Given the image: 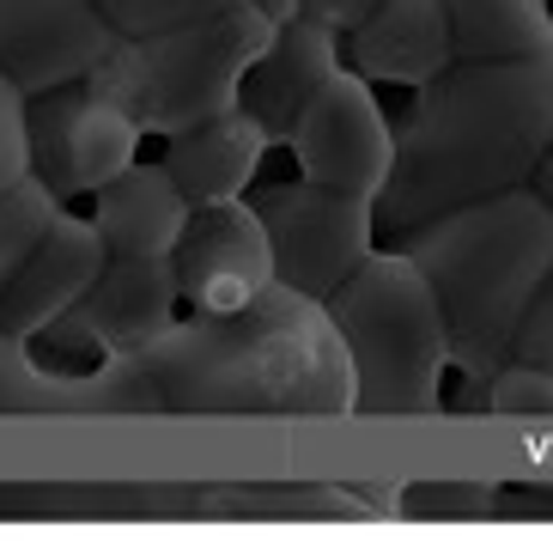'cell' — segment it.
<instances>
[{
  "mask_svg": "<svg viewBox=\"0 0 553 560\" xmlns=\"http://www.w3.org/2000/svg\"><path fill=\"white\" fill-rule=\"evenodd\" d=\"M529 189H536L541 201L553 208V140H548V153H541V165H536V177H529Z\"/></svg>",
  "mask_w": 553,
  "mask_h": 560,
  "instance_id": "26",
  "label": "cell"
},
{
  "mask_svg": "<svg viewBox=\"0 0 553 560\" xmlns=\"http://www.w3.org/2000/svg\"><path fill=\"white\" fill-rule=\"evenodd\" d=\"M116 37L97 0H0V73L25 98L85 80Z\"/></svg>",
  "mask_w": 553,
  "mask_h": 560,
  "instance_id": "10",
  "label": "cell"
},
{
  "mask_svg": "<svg viewBox=\"0 0 553 560\" xmlns=\"http://www.w3.org/2000/svg\"><path fill=\"white\" fill-rule=\"evenodd\" d=\"M486 408L517 420H553V365L536 360H505L498 378L486 384Z\"/></svg>",
  "mask_w": 553,
  "mask_h": 560,
  "instance_id": "20",
  "label": "cell"
},
{
  "mask_svg": "<svg viewBox=\"0 0 553 560\" xmlns=\"http://www.w3.org/2000/svg\"><path fill=\"white\" fill-rule=\"evenodd\" d=\"M195 201L183 196V183L170 177V165H128L122 177H110L92 196V220L104 232V244L122 256H170L189 225Z\"/></svg>",
  "mask_w": 553,
  "mask_h": 560,
  "instance_id": "16",
  "label": "cell"
},
{
  "mask_svg": "<svg viewBox=\"0 0 553 560\" xmlns=\"http://www.w3.org/2000/svg\"><path fill=\"white\" fill-rule=\"evenodd\" d=\"M286 153L298 159V177L377 201L389 171H396V122L384 116L372 80L341 68L317 98L305 104V116H298V128H292V140H286Z\"/></svg>",
  "mask_w": 553,
  "mask_h": 560,
  "instance_id": "7",
  "label": "cell"
},
{
  "mask_svg": "<svg viewBox=\"0 0 553 560\" xmlns=\"http://www.w3.org/2000/svg\"><path fill=\"white\" fill-rule=\"evenodd\" d=\"M177 305H183V287H177V262L170 256H122L110 250L104 275L92 280V293L56 317L49 329H68L80 336L97 360L110 353H134L146 341H158L177 323Z\"/></svg>",
  "mask_w": 553,
  "mask_h": 560,
  "instance_id": "12",
  "label": "cell"
},
{
  "mask_svg": "<svg viewBox=\"0 0 553 560\" xmlns=\"http://www.w3.org/2000/svg\"><path fill=\"white\" fill-rule=\"evenodd\" d=\"M268 147H274L268 128L256 122L244 104H232V110L213 116V122L170 135L165 140V165H170V177L183 183V196H189L195 208H208V201L249 196V183H256V171H262Z\"/></svg>",
  "mask_w": 553,
  "mask_h": 560,
  "instance_id": "15",
  "label": "cell"
},
{
  "mask_svg": "<svg viewBox=\"0 0 553 560\" xmlns=\"http://www.w3.org/2000/svg\"><path fill=\"white\" fill-rule=\"evenodd\" d=\"M457 61H529L553 49L548 0H450Z\"/></svg>",
  "mask_w": 553,
  "mask_h": 560,
  "instance_id": "17",
  "label": "cell"
},
{
  "mask_svg": "<svg viewBox=\"0 0 553 560\" xmlns=\"http://www.w3.org/2000/svg\"><path fill=\"white\" fill-rule=\"evenodd\" d=\"M68 208V201L49 189V183L37 177V171H25L19 183H7L0 189V280L13 275L19 262H25V250L56 225V213Z\"/></svg>",
  "mask_w": 553,
  "mask_h": 560,
  "instance_id": "19",
  "label": "cell"
},
{
  "mask_svg": "<svg viewBox=\"0 0 553 560\" xmlns=\"http://www.w3.org/2000/svg\"><path fill=\"white\" fill-rule=\"evenodd\" d=\"M104 262H110V244H104L97 220L61 208L56 225L25 250V262L0 280V336L37 341L49 323L68 317L92 293V280L104 275Z\"/></svg>",
  "mask_w": 553,
  "mask_h": 560,
  "instance_id": "11",
  "label": "cell"
},
{
  "mask_svg": "<svg viewBox=\"0 0 553 560\" xmlns=\"http://www.w3.org/2000/svg\"><path fill=\"white\" fill-rule=\"evenodd\" d=\"M31 171V98L0 73V189Z\"/></svg>",
  "mask_w": 553,
  "mask_h": 560,
  "instance_id": "23",
  "label": "cell"
},
{
  "mask_svg": "<svg viewBox=\"0 0 553 560\" xmlns=\"http://www.w3.org/2000/svg\"><path fill=\"white\" fill-rule=\"evenodd\" d=\"M360 384V415H438L450 372V323L426 268L384 244L329 293Z\"/></svg>",
  "mask_w": 553,
  "mask_h": 560,
  "instance_id": "5",
  "label": "cell"
},
{
  "mask_svg": "<svg viewBox=\"0 0 553 560\" xmlns=\"http://www.w3.org/2000/svg\"><path fill=\"white\" fill-rule=\"evenodd\" d=\"M498 488L486 481H426V488H401V518H493Z\"/></svg>",
  "mask_w": 553,
  "mask_h": 560,
  "instance_id": "22",
  "label": "cell"
},
{
  "mask_svg": "<svg viewBox=\"0 0 553 560\" xmlns=\"http://www.w3.org/2000/svg\"><path fill=\"white\" fill-rule=\"evenodd\" d=\"M377 0H305V13H317V19H329L334 31H353L365 13H372Z\"/></svg>",
  "mask_w": 553,
  "mask_h": 560,
  "instance_id": "25",
  "label": "cell"
},
{
  "mask_svg": "<svg viewBox=\"0 0 553 560\" xmlns=\"http://www.w3.org/2000/svg\"><path fill=\"white\" fill-rule=\"evenodd\" d=\"M177 287H183V305L189 311H244L249 299H262L274 287V238H268L256 201L237 196V201H208L195 208L189 225H183L177 250Z\"/></svg>",
  "mask_w": 553,
  "mask_h": 560,
  "instance_id": "9",
  "label": "cell"
},
{
  "mask_svg": "<svg viewBox=\"0 0 553 560\" xmlns=\"http://www.w3.org/2000/svg\"><path fill=\"white\" fill-rule=\"evenodd\" d=\"M553 140V49L529 61H457L414 85L396 122V171L377 196V232L401 238L450 208L529 189Z\"/></svg>",
  "mask_w": 553,
  "mask_h": 560,
  "instance_id": "2",
  "label": "cell"
},
{
  "mask_svg": "<svg viewBox=\"0 0 553 560\" xmlns=\"http://www.w3.org/2000/svg\"><path fill=\"white\" fill-rule=\"evenodd\" d=\"M548 7H553V0H548Z\"/></svg>",
  "mask_w": 553,
  "mask_h": 560,
  "instance_id": "28",
  "label": "cell"
},
{
  "mask_svg": "<svg viewBox=\"0 0 553 560\" xmlns=\"http://www.w3.org/2000/svg\"><path fill=\"white\" fill-rule=\"evenodd\" d=\"M0 415H92L85 378H61L31 360V341L0 336Z\"/></svg>",
  "mask_w": 553,
  "mask_h": 560,
  "instance_id": "18",
  "label": "cell"
},
{
  "mask_svg": "<svg viewBox=\"0 0 553 560\" xmlns=\"http://www.w3.org/2000/svg\"><path fill=\"white\" fill-rule=\"evenodd\" d=\"M389 244L426 268L450 323V372L469 390H486L498 365L517 353V329L541 280L553 275V208L536 189H505L438 213Z\"/></svg>",
  "mask_w": 553,
  "mask_h": 560,
  "instance_id": "3",
  "label": "cell"
},
{
  "mask_svg": "<svg viewBox=\"0 0 553 560\" xmlns=\"http://www.w3.org/2000/svg\"><path fill=\"white\" fill-rule=\"evenodd\" d=\"M249 201H256L268 238H274V275L310 299H329L384 244L377 201L329 189V183H310V177L268 183Z\"/></svg>",
  "mask_w": 553,
  "mask_h": 560,
  "instance_id": "6",
  "label": "cell"
},
{
  "mask_svg": "<svg viewBox=\"0 0 553 560\" xmlns=\"http://www.w3.org/2000/svg\"><path fill=\"white\" fill-rule=\"evenodd\" d=\"M104 19H110L122 37H140V31H170V25H195V19H220L244 0H97Z\"/></svg>",
  "mask_w": 553,
  "mask_h": 560,
  "instance_id": "21",
  "label": "cell"
},
{
  "mask_svg": "<svg viewBox=\"0 0 553 560\" xmlns=\"http://www.w3.org/2000/svg\"><path fill=\"white\" fill-rule=\"evenodd\" d=\"M140 159V122L122 104L97 98L85 80L31 98V171L61 201L97 196Z\"/></svg>",
  "mask_w": 553,
  "mask_h": 560,
  "instance_id": "8",
  "label": "cell"
},
{
  "mask_svg": "<svg viewBox=\"0 0 553 560\" xmlns=\"http://www.w3.org/2000/svg\"><path fill=\"white\" fill-rule=\"evenodd\" d=\"M341 68H346V31H334L329 19H317V13H298L274 31V43H268L262 56H256V68L244 73L237 104L268 128L274 147H286L298 116H305V104L317 98Z\"/></svg>",
  "mask_w": 553,
  "mask_h": 560,
  "instance_id": "13",
  "label": "cell"
},
{
  "mask_svg": "<svg viewBox=\"0 0 553 560\" xmlns=\"http://www.w3.org/2000/svg\"><path fill=\"white\" fill-rule=\"evenodd\" d=\"M346 68L365 73L372 85H408V92L457 68L450 0H377L346 31Z\"/></svg>",
  "mask_w": 553,
  "mask_h": 560,
  "instance_id": "14",
  "label": "cell"
},
{
  "mask_svg": "<svg viewBox=\"0 0 553 560\" xmlns=\"http://www.w3.org/2000/svg\"><path fill=\"white\" fill-rule=\"evenodd\" d=\"M511 360H536V365H553V275L541 280L536 305H529L523 329H517V353Z\"/></svg>",
  "mask_w": 553,
  "mask_h": 560,
  "instance_id": "24",
  "label": "cell"
},
{
  "mask_svg": "<svg viewBox=\"0 0 553 560\" xmlns=\"http://www.w3.org/2000/svg\"><path fill=\"white\" fill-rule=\"evenodd\" d=\"M274 19L244 0L220 19L116 37V49L85 73V85L97 98L122 104L140 122V135L170 140L183 128H201L232 110L237 92H244V73L274 43Z\"/></svg>",
  "mask_w": 553,
  "mask_h": 560,
  "instance_id": "4",
  "label": "cell"
},
{
  "mask_svg": "<svg viewBox=\"0 0 553 560\" xmlns=\"http://www.w3.org/2000/svg\"><path fill=\"white\" fill-rule=\"evenodd\" d=\"M92 415H360L329 299L274 280L244 311H189L158 341L97 360Z\"/></svg>",
  "mask_w": 553,
  "mask_h": 560,
  "instance_id": "1",
  "label": "cell"
},
{
  "mask_svg": "<svg viewBox=\"0 0 553 560\" xmlns=\"http://www.w3.org/2000/svg\"><path fill=\"white\" fill-rule=\"evenodd\" d=\"M249 7H262V13L274 19V25H286V19L305 13V0H249Z\"/></svg>",
  "mask_w": 553,
  "mask_h": 560,
  "instance_id": "27",
  "label": "cell"
}]
</instances>
